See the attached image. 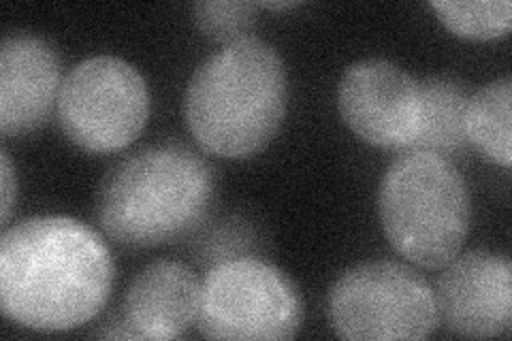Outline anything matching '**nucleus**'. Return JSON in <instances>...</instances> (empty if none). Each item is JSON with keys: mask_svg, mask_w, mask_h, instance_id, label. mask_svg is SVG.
Wrapping results in <instances>:
<instances>
[{"mask_svg": "<svg viewBox=\"0 0 512 341\" xmlns=\"http://www.w3.org/2000/svg\"><path fill=\"white\" fill-rule=\"evenodd\" d=\"M114 271L107 243L86 222L26 218L0 237V307L26 329H79L103 312Z\"/></svg>", "mask_w": 512, "mask_h": 341, "instance_id": "nucleus-1", "label": "nucleus"}, {"mask_svg": "<svg viewBox=\"0 0 512 341\" xmlns=\"http://www.w3.org/2000/svg\"><path fill=\"white\" fill-rule=\"evenodd\" d=\"M288 77L274 45L248 37L224 45L188 81L184 120L201 150L246 160L276 139L286 116Z\"/></svg>", "mask_w": 512, "mask_h": 341, "instance_id": "nucleus-2", "label": "nucleus"}, {"mask_svg": "<svg viewBox=\"0 0 512 341\" xmlns=\"http://www.w3.org/2000/svg\"><path fill=\"white\" fill-rule=\"evenodd\" d=\"M216 194L210 162L178 143L152 145L111 167L96 190L94 214L109 239L154 248L197 229Z\"/></svg>", "mask_w": 512, "mask_h": 341, "instance_id": "nucleus-3", "label": "nucleus"}, {"mask_svg": "<svg viewBox=\"0 0 512 341\" xmlns=\"http://www.w3.org/2000/svg\"><path fill=\"white\" fill-rule=\"evenodd\" d=\"M378 211L393 250L423 269H442L459 256L472 224L466 180L451 160L408 150L380 184Z\"/></svg>", "mask_w": 512, "mask_h": 341, "instance_id": "nucleus-4", "label": "nucleus"}, {"mask_svg": "<svg viewBox=\"0 0 512 341\" xmlns=\"http://www.w3.org/2000/svg\"><path fill=\"white\" fill-rule=\"evenodd\" d=\"M331 327L342 339H425L438 329L434 288L395 261H365L340 273L329 292Z\"/></svg>", "mask_w": 512, "mask_h": 341, "instance_id": "nucleus-5", "label": "nucleus"}, {"mask_svg": "<svg viewBox=\"0 0 512 341\" xmlns=\"http://www.w3.org/2000/svg\"><path fill=\"white\" fill-rule=\"evenodd\" d=\"M303 324V299L284 271L239 256L210 269L201 284L197 329L207 339H293Z\"/></svg>", "mask_w": 512, "mask_h": 341, "instance_id": "nucleus-6", "label": "nucleus"}, {"mask_svg": "<svg viewBox=\"0 0 512 341\" xmlns=\"http://www.w3.org/2000/svg\"><path fill=\"white\" fill-rule=\"evenodd\" d=\"M62 133L79 150L114 154L146 128L150 92L143 75L116 56H94L75 64L58 94Z\"/></svg>", "mask_w": 512, "mask_h": 341, "instance_id": "nucleus-7", "label": "nucleus"}, {"mask_svg": "<svg viewBox=\"0 0 512 341\" xmlns=\"http://www.w3.org/2000/svg\"><path fill=\"white\" fill-rule=\"evenodd\" d=\"M338 109L365 143L406 152L421 126V81L389 60H359L340 79Z\"/></svg>", "mask_w": 512, "mask_h": 341, "instance_id": "nucleus-8", "label": "nucleus"}, {"mask_svg": "<svg viewBox=\"0 0 512 341\" xmlns=\"http://www.w3.org/2000/svg\"><path fill=\"white\" fill-rule=\"evenodd\" d=\"M438 318L461 337L489 339L512 327V265L508 256L474 250L453 258L434 290Z\"/></svg>", "mask_w": 512, "mask_h": 341, "instance_id": "nucleus-9", "label": "nucleus"}, {"mask_svg": "<svg viewBox=\"0 0 512 341\" xmlns=\"http://www.w3.org/2000/svg\"><path fill=\"white\" fill-rule=\"evenodd\" d=\"M201 282L178 261H156L128 286L118 322L99 337L107 339H178L197 322Z\"/></svg>", "mask_w": 512, "mask_h": 341, "instance_id": "nucleus-10", "label": "nucleus"}, {"mask_svg": "<svg viewBox=\"0 0 512 341\" xmlns=\"http://www.w3.org/2000/svg\"><path fill=\"white\" fill-rule=\"evenodd\" d=\"M62 88L58 52L37 35H9L0 47V133L24 137L50 120Z\"/></svg>", "mask_w": 512, "mask_h": 341, "instance_id": "nucleus-11", "label": "nucleus"}, {"mask_svg": "<svg viewBox=\"0 0 512 341\" xmlns=\"http://www.w3.org/2000/svg\"><path fill=\"white\" fill-rule=\"evenodd\" d=\"M468 90L451 77H429L421 81V126L410 150L429 152L446 160L470 150L466 137ZM408 152V150H406Z\"/></svg>", "mask_w": 512, "mask_h": 341, "instance_id": "nucleus-12", "label": "nucleus"}, {"mask_svg": "<svg viewBox=\"0 0 512 341\" xmlns=\"http://www.w3.org/2000/svg\"><path fill=\"white\" fill-rule=\"evenodd\" d=\"M470 148L493 165L512 162V79L504 75L470 96L466 109Z\"/></svg>", "mask_w": 512, "mask_h": 341, "instance_id": "nucleus-13", "label": "nucleus"}, {"mask_svg": "<svg viewBox=\"0 0 512 341\" xmlns=\"http://www.w3.org/2000/svg\"><path fill=\"white\" fill-rule=\"evenodd\" d=\"M429 7L453 35L468 41H495L510 32L512 5L510 0H434Z\"/></svg>", "mask_w": 512, "mask_h": 341, "instance_id": "nucleus-14", "label": "nucleus"}, {"mask_svg": "<svg viewBox=\"0 0 512 341\" xmlns=\"http://www.w3.org/2000/svg\"><path fill=\"white\" fill-rule=\"evenodd\" d=\"M256 3L244 0H201L192 7V18L207 39L222 45L248 39L256 26Z\"/></svg>", "mask_w": 512, "mask_h": 341, "instance_id": "nucleus-15", "label": "nucleus"}, {"mask_svg": "<svg viewBox=\"0 0 512 341\" xmlns=\"http://www.w3.org/2000/svg\"><path fill=\"white\" fill-rule=\"evenodd\" d=\"M0 171H3V216H0V220H3V226H7L15 197H18V177H15L13 162L7 150L0 152Z\"/></svg>", "mask_w": 512, "mask_h": 341, "instance_id": "nucleus-16", "label": "nucleus"}, {"mask_svg": "<svg viewBox=\"0 0 512 341\" xmlns=\"http://www.w3.org/2000/svg\"><path fill=\"white\" fill-rule=\"evenodd\" d=\"M301 3L297 0H286V3H256V7H263V9H271V11H282V9H295Z\"/></svg>", "mask_w": 512, "mask_h": 341, "instance_id": "nucleus-17", "label": "nucleus"}]
</instances>
